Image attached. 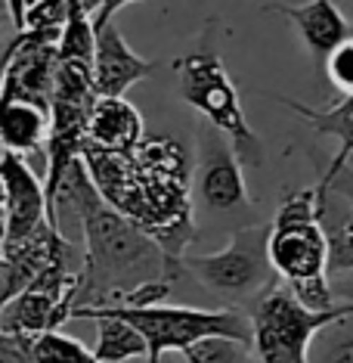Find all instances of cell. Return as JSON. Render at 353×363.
<instances>
[{
  "instance_id": "cb8c5ba5",
  "label": "cell",
  "mask_w": 353,
  "mask_h": 363,
  "mask_svg": "<svg viewBox=\"0 0 353 363\" xmlns=\"http://www.w3.org/2000/svg\"><path fill=\"white\" fill-rule=\"evenodd\" d=\"M325 75L341 94H353V38L344 40V44L328 56L325 62Z\"/></svg>"
},
{
  "instance_id": "e0dca14e",
  "label": "cell",
  "mask_w": 353,
  "mask_h": 363,
  "mask_svg": "<svg viewBox=\"0 0 353 363\" xmlns=\"http://www.w3.org/2000/svg\"><path fill=\"white\" fill-rule=\"evenodd\" d=\"M69 320H93L96 323V360L100 363H125L134 357H146L149 348H146L143 335L137 333L130 323H125L121 317H112L100 304H81V308L71 311Z\"/></svg>"
},
{
  "instance_id": "484cf974",
  "label": "cell",
  "mask_w": 353,
  "mask_h": 363,
  "mask_svg": "<svg viewBox=\"0 0 353 363\" xmlns=\"http://www.w3.org/2000/svg\"><path fill=\"white\" fill-rule=\"evenodd\" d=\"M328 189H332V193H338L341 199L350 205V211H353V168H350V164H347V168H341L338 174L328 180V184H316V193H328Z\"/></svg>"
},
{
  "instance_id": "30bf717a",
  "label": "cell",
  "mask_w": 353,
  "mask_h": 363,
  "mask_svg": "<svg viewBox=\"0 0 353 363\" xmlns=\"http://www.w3.org/2000/svg\"><path fill=\"white\" fill-rule=\"evenodd\" d=\"M0 174L6 184V249L35 239L44 227H50V208H47L44 184L37 180L35 168L22 155L4 152L0 159Z\"/></svg>"
},
{
  "instance_id": "7402d4cb",
  "label": "cell",
  "mask_w": 353,
  "mask_h": 363,
  "mask_svg": "<svg viewBox=\"0 0 353 363\" xmlns=\"http://www.w3.org/2000/svg\"><path fill=\"white\" fill-rule=\"evenodd\" d=\"M291 289V295L298 298L307 311L313 313H325L332 308H338V295H335L332 277H313V279H301V283H285Z\"/></svg>"
},
{
  "instance_id": "9a60e30c",
  "label": "cell",
  "mask_w": 353,
  "mask_h": 363,
  "mask_svg": "<svg viewBox=\"0 0 353 363\" xmlns=\"http://www.w3.org/2000/svg\"><path fill=\"white\" fill-rule=\"evenodd\" d=\"M50 134V109L25 96L0 94V150L13 155L44 152Z\"/></svg>"
},
{
  "instance_id": "d4e9b609",
  "label": "cell",
  "mask_w": 353,
  "mask_h": 363,
  "mask_svg": "<svg viewBox=\"0 0 353 363\" xmlns=\"http://www.w3.org/2000/svg\"><path fill=\"white\" fill-rule=\"evenodd\" d=\"M0 363H31L28 357V338L10 335L0 329Z\"/></svg>"
},
{
  "instance_id": "603a6c76",
  "label": "cell",
  "mask_w": 353,
  "mask_h": 363,
  "mask_svg": "<svg viewBox=\"0 0 353 363\" xmlns=\"http://www.w3.org/2000/svg\"><path fill=\"white\" fill-rule=\"evenodd\" d=\"M69 22V4L65 0H31L25 6L22 31H62Z\"/></svg>"
},
{
  "instance_id": "ac0fdd59",
  "label": "cell",
  "mask_w": 353,
  "mask_h": 363,
  "mask_svg": "<svg viewBox=\"0 0 353 363\" xmlns=\"http://www.w3.org/2000/svg\"><path fill=\"white\" fill-rule=\"evenodd\" d=\"M316 214L328 245V277L353 274V211L338 193H316Z\"/></svg>"
},
{
  "instance_id": "7c38bea8",
  "label": "cell",
  "mask_w": 353,
  "mask_h": 363,
  "mask_svg": "<svg viewBox=\"0 0 353 363\" xmlns=\"http://www.w3.org/2000/svg\"><path fill=\"white\" fill-rule=\"evenodd\" d=\"M267 13H279L298 28V35L303 40V47L310 50V56L316 60V65L328 62L344 40H350V26L341 16V10L332 0H307V4H270L264 6Z\"/></svg>"
},
{
  "instance_id": "ba28073f",
  "label": "cell",
  "mask_w": 353,
  "mask_h": 363,
  "mask_svg": "<svg viewBox=\"0 0 353 363\" xmlns=\"http://www.w3.org/2000/svg\"><path fill=\"white\" fill-rule=\"evenodd\" d=\"M270 224V261L279 279L301 283L328 277V245L316 214V186L285 196Z\"/></svg>"
},
{
  "instance_id": "1f68e13d",
  "label": "cell",
  "mask_w": 353,
  "mask_h": 363,
  "mask_svg": "<svg viewBox=\"0 0 353 363\" xmlns=\"http://www.w3.org/2000/svg\"><path fill=\"white\" fill-rule=\"evenodd\" d=\"M28 4H31V0H28Z\"/></svg>"
},
{
  "instance_id": "2e32d148",
  "label": "cell",
  "mask_w": 353,
  "mask_h": 363,
  "mask_svg": "<svg viewBox=\"0 0 353 363\" xmlns=\"http://www.w3.org/2000/svg\"><path fill=\"white\" fill-rule=\"evenodd\" d=\"M279 103L289 106L291 112H298L316 134L338 140V152H335L328 171L323 174V180H319V184H328L341 168H347V162L353 155V94H344L341 100L332 103L328 109H310V106H303L298 100H282V96H279Z\"/></svg>"
},
{
  "instance_id": "83f0119b",
  "label": "cell",
  "mask_w": 353,
  "mask_h": 363,
  "mask_svg": "<svg viewBox=\"0 0 353 363\" xmlns=\"http://www.w3.org/2000/svg\"><path fill=\"white\" fill-rule=\"evenodd\" d=\"M25 6L28 0H4V10L10 16V22L16 26V31H22V22H25Z\"/></svg>"
},
{
  "instance_id": "6da1fadb",
  "label": "cell",
  "mask_w": 353,
  "mask_h": 363,
  "mask_svg": "<svg viewBox=\"0 0 353 363\" xmlns=\"http://www.w3.org/2000/svg\"><path fill=\"white\" fill-rule=\"evenodd\" d=\"M96 193L137 224L174 264H183L195 239L190 162L183 146L168 137H146L130 152H81Z\"/></svg>"
},
{
  "instance_id": "ffe728a7",
  "label": "cell",
  "mask_w": 353,
  "mask_h": 363,
  "mask_svg": "<svg viewBox=\"0 0 353 363\" xmlns=\"http://www.w3.org/2000/svg\"><path fill=\"white\" fill-rule=\"evenodd\" d=\"M310 363H353V313L319 329L310 345Z\"/></svg>"
},
{
  "instance_id": "44dd1931",
  "label": "cell",
  "mask_w": 353,
  "mask_h": 363,
  "mask_svg": "<svg viewBox=\"0 0 353 363\" xmlns=\"http://www.w3.org/2000/svg\"><path fill=\"white\" fill-rule=\"evenodd\" d=\"M183 363H254V351L233 338H204L183 351Z\"/></svg>"
},
{
  "instance_id": "8992f818",
  "label": "cell",
  "mask_w": 353,
  "mask_h": 363,
  "mask_svg": "<svg viewBox=\"0 0 353 363\" xmlns=\"http://www.w3.org/2000/svg\"><path fill=\"white\" fill-rule=\"evenodd\" d=\"M96 87H93V72L75 62H62L59 75H56L53 100H50V134L44 146V162H47V177H44V193H47V208L53 218V202L59 193L65 174L71 164L81 162L87 143V128H90V112L96 106Z\"/></svg>"
},
{
  "instance_id": "f1b7e54d",
  "label": "cell",
  "mask_w": 353,
  "mask_h": 363,
  "mask_svg": "<svg viewBox=\"0 0 353 363\" xmlns=\"http://www.w3.org/2000/svg\"><path fill=\"white\" fill-rule=\"evenodd\" d=\"M4 245H6V184L0 174V258H4Z\"/></svg>"
},
{
  "instance_id": "4fadbf2b",
  "label": "cell",
  "mask_w": 353,
  "mask_h": 363,
  "mask_svg": "<svg viewBox=\"0 0 353 363\" xmlns=\"http://www.w3.org/2000/svg\"><path fill=\"white\" fill-rule=\"evenodd\" d=\"M65 245H69V239L62 236V230L50 224L40 230L35 239L16 245V249H6L4 258H0V311H4L16 295L25 292V289L50 267L53 258Z\"/></svg>"
},
{
  "instance_id": "4dcf8cb0",
  "label": "cell",
  "mask_w": 353,
  "mask_h": 363,
  "mask_svg": "<svg viewBox=\"0 0 353 363\" xmlns=\"http://www.w3.org/2000/svg\"><path fill=\"white\" fill-rule=\"evenodd\" d=\"M0 6H4V0H0Z\"/></svg>"
},
{
  "instance_id": "277c9868",
  "label": "cell",
  "mask_w": 353,
  "mask_h": 363,
  "mask_svg": "<svg viewBox=\"0 0 353 363\" xmlns=\"http://www.w3.org/2000/svg\"><path fill=\"white\" fill-rule=\"evenodd\" d=\"M130 323L143 335L146 363H158L168 351H180L204 342V338H233L251 345V317L239 308L199 311V308H174V304H155V308H127V304H100Z\"/></svg>"
},
{
  "instance_id": "4316f807",
  "label": "cell",
  "mask_w": 353,
  "mask_h": 363,
  "mask_svg": "<svg viewBox=\"0 0 353 363\" xmlns=\"http://www.w3.org/2000/svg\"><path fill=\"white\" fill-rule=\"evenodd\" d=\"M130 4H143V0H103L100 10H96V16H93V31H100V28H105V26H112L115 16L125 10V6H130Z\"/></svg>"
},
{
  "instance_id": "8fae6325",
  "label": "cell",
  "mask_w": 353,
  "mask_h": 363,
  "mask_svg": "<svg viewBox=\"0 0 353 363\" xmlns=\"http://www.w3.org/2000/svg\"><path fill=\"white\" fill-rule=\"evenodd\" d=\"M161 69V62L143 60L130 50V44L121 35V28L105 26L96 31V53H93V87L96 96H125L139 81L152 78Z\"/></svg>"
},
{
  "instance_id": "3957f363",
  "label": "cell",
  "mask_w": 353,
  "mask_h": 363,
  "mask_svg": "<svg viewBox=\"0 0 353 363\" xmlns=\"http://www.w3.org/2000/svg\"><path fill=\"white\" fill-rule=\"evenodd\" d=\"M180 75V96L202 112V118L211 128H217L229 143L245 168H264V143L251 130L248 118L242 112L239 90L229 78L224 60L211 44H202L199 50L186 53L174 62Z\"/></svg>"
},
{
  "instance_id": "d6986e66",
  "label": "cell",
  "mask_w": 353,
  "mask_h": 363,
  "mask_svg": "<svg viewBox=\"0 0 353 363\" xmlns=\"http://www.w3.org/2000/svg\"><path fill=\"white\" fill-rule=\"evenodd\" d=\"M28 357L31 363H100L96 354L84 348L75 335H65L59 329L40 333L28 338Z\"/></svg>"
},
{
  "instance_id": "9c48e42d",
  "label": "cell",
  "mask_w": 353,
  "mask_h": 363,
  "mask_svg": "<svg viewBox=\"0 0 353 363\" xmlns=\"http://www.w3.org/2000/svg\"><path fill=\"white\" fill-rule=\"evenodd\" d=\"M195 137H199V155H195L192 189L199 196V202L217 214L248 208V186H245L242 162L236 155L233 143L217 128H211L208 121H202Z\"/></svg>"
},
{
  "instance_id": "52a82bcc",
  "label": "cell",
  "mask_w": 353,
  "mask_h": 363,
  "mask_svg": "<svg viewBox=\"0 0 353 363\" xmlns=\"http://www.w3.org/2000/svg\"><path fill=\"white\" fill-rule=\"evenodd\" d=\"M270 230L273 224H251L236 230L214 255H186L183 274H192L202 286L226 298H260L279 283L270 261Z\"/></svg>"
},
{
  "instance_id": "5bb4252c",
  "label": "cell",
  "mask_w": 353,
  "mask_h": 363,
  "mask_svg": "<svg viewBox=\"0 0 353 363\" xmlns=\"http://www.w3.org/2000/svg\"><path fill=\"white\" fill-rule=\"evenodd\" d=\"M146 140V121L125 96H100L90 112L87 143L100 152H130Z\"/></svg>"
},
{
  "instance_id": "f546056e",
  "label": "cell",
  "mask_w": 353,
  "mask_h": 363,
  "mask_svg": "<svg viewBox=\"0 0 353 363\" xmlns=\"http://www.w3.org/2000/svg\"><path fill=\"white\" fill-rule=\"evenodd\" d=\"M341 292H344V301H350V304H353V286H344Z\"/></svg>"
},
{
  "instance_id": "5b68a950",
  "label": "cell",
  "mask_w": 353,
  "mask_h": 363,
  "mask_svg": "<svg viewBox=\"0 0 353 363\" xmlns=\"http://www.w3.org/2000/svg\"><path fill=\"white\" fill-rule=\"evenodd\" d=\"M353 313L350 301L313 313L291 295L285 283L267 289L251 308V351L257 363H310V345L332 320Z\"/></svg>"
},
{
  "instance_id": "7a4b0ae2",
  "label": "cell",
  "mask_w": 353,
  "mask_h": 363,
  "mask_svg": "<svg viewBox=\"0 0 353 363\" xmlns=\"http://www.w3.org/2000/svg\"><path fill=\"white\" fill-rule=\"evenodd\" d=\"M78 214L84 233V295H115L125 301L143 283H177L183 264H174L137 224L118 214L96 193L84 162H75L65 174L53 202V218L59 227V214Z\"/></svg>"
}]
</instances>
